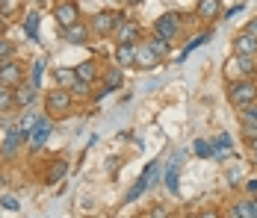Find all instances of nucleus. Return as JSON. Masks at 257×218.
<instances>
[{
  "mask_svg": "<svg viewBox=\"0 0 257 218\" xmlns=\"http://www.w3.org/2000/svg\"><path fill=\"white\" fill-rule=\"evenodd\" d=\"M71 89H65V86H59V89H51L48 97H45V109H48V115L51 118H62V115H68V109H71Z\"/></svg>",
  "mask_w": 257,
  "mask_h": 218,
  "instance_id": "obj_1",
  "label": "nucleus"
},
{
  "mask_svg": "<svg viewBox=\"0 0 257 218\" xmlns=\"http://www.w3.org/2000/svg\"><path fill=\"white\" fill-rule=\"evenodd\" d=\"M233 106H245V103H254L257 100V80L251 77H242V80H233L231 89H228Z\"/></svg>",
  "mask_w": 257,
  "mask_h": 218,
  "instance_id": "obj_2",
  "label": "nucleus"
},
{
  "mask_svg": "<svg viewBox=\"0 0 257 218\" xmlns=\"http://www.w3.org/2000/svg\"><path fill=\"white\" fill-rule=\"evenodd\" d=\"M254 56H242V53H233L231 59H228V65H225V74H228V80H239V77H251L254 74Z\"/></svg>",
  "mask_w": 257,
  "mask_h": 218,
  "instance_id": "obj_3",
  "label": "nucleus"
},
{
  "mask_svg": "<svg viewBox=\"0 0 257 218\" xmlns=\"http://www.w3.org/2000/svg\"><path fill=\"white\" fill-rule=\"evenodd\" d=\"M127 15L124 12H98L95 18H92V30L98 33V36H109V33H115V27L121 24Z\"/></svg>",
  "mask_w": 257,
  "mask_h": 218,
  "instance_id": "obj_4",
  "label": "nucleus"
},
{
  "mask_svg": "<svg viewBox=\"0 0 257 218\" xmlns=\"http://www.w3.org/2000/svg\"><path fill=\"white\" fill-rule=\"evenodd\" d=\"M53 121L56 118H51V115H45V118H39V124L30 130V147L33 150H42V145L51 139V133H53Z\"/></svg>",
  "mask_w": 257,
  "mask_h": 218,
  "instance_id": "obj_5",
  "label": "nucleus"
},
{
  "mask_svg": "<svg viewBox=\"0 0 257 218\" xmlns=\"http://www.w3.org/2000/svg\"><path fill=\"white\" fill-rule=\"evenodd\" d=\"M178 30H180V18L175 15V12H163V15L157 18V24H154V33L163 36L166 42H172V39L178 36Z\"/></svg>",
  "mask_w": 257,
  "mask_h": 218,
  "instance_id": "obj_6",
  "label": "nucleus"
},
{
  "mask_svg": "<svg viewBox=\"0 0 257 218\" xmlns=\"http://www.w3.org/2000/svg\"><path fill=\"white\" fill-rule=\"evenodd\" d=\"M53 18H56V24L59 27H71L80 21V9L74 0H62L56 9H53Z\"/></svg>",
  "mask_w": 257,
  "mask_h": 218,
  "instance_id": "obj_7",
  "label": "nucleus"
},
{
  "mask_svg": "<svg viewBox=\"0 0 257 218\" xmlns=\"http://www.w3.org/2000/svg\"><path fill=\"white\" fill-rule=\"evenodd\" d=\"M0 83L9 86V89L21 86V83H24V77H21V65L12 62V59H3V62H0Z\"/></svg>",
  "mask_w": 257,
  "mask_h": 218,
  "instance_id": "obj_8",
  "label": "nucleus"
},
{
  "mask_svg": "<svg viewBox=\"0 0 257 218\" xmlns=\"http://www.w3.org/2000/svg\"><path fill=\"white\" fill-rule=\"evenodd\" d=\"M30 142V133L27 130H9V136H6V142H3V159H15V153H18V147Z\"/></svg>",
  "mask_w": 257,
  "mask_h": 218,
  "instance_id": "obj_9",
  "label": "nucleus"
},
{
  "mask_svg": "<svg viewBox=\"0 0 257 218\" xmlns=\"http://www.w3.org/2000/svg\"><path fill=\"white\" fill-rule=\"evenodd\" d=\"M180 165H183V150H178L175 156H172V162H169V168L163 171V180H166V189L172 194H178V177H180Z\"/></svg>",
  "mask_w": 257,
  "mask_h": 218,
  "instance_id": "obj_10",
  "label": "nucleus"
},
{
  "mask_svg": "<svg viewBox=\"0 0 257 218\" xmlns=\"http://www.w3.org/2000/svg\"><path fill=\"white\" fill-rule=\"evenodd\" d=\"M157 65H160V56H157L148 45H139V42H136V68H142V71H154Z\"/></svg>",
  "mask_w": 257,
  "mask_h": 218,
  "instance_id": "obj_11",
  "label": "nucleus"
},
{
  "mask_svg": "<svg viewBox=\"0 0 257 218\" xmlns=\"http://www.w3.org/2000/svg\"><path fill=\"white\" fill-rule=\"evenodd\" d=\"M233 53H242V56H257V39L251 33H236L233 36Z\"/></svg>",
  "mask_w": 257,
  "mask_h": 218,
  "instance_id": "obj_12",
  "label": "nucleus"
},
{
  "mask_svg": "<svg viewBox=\"0 0 257 218\" xmlns=\"http://www.w3.org/2000/svg\"><path fill=\"white\" fill-rule=\"evenodd\" d=\"M139 36H142V30H139L136 21H130V18H124L121 24L115 27V42H130V45H136Z\"/></svg>",
  "mask_w": 257,
  "mask_h": 218,
  "instance_id": "obj_13",
  "label": "nucleus"
},
{
  "mask_svg": "<svg viewBox=\"0 0 257 218\" xmlns=\"http://www.w3.org/2000/svg\"><path fill=\"white\" fill-rule=\"evenodd\" d=\"M233 153V139L228 133H219L216 142H210V156H219V159H228Z\"/></svg>",
  "mask_w": 257,
  "mask_h": 218,
  "instance_id": "obj_14",
  "label": "nucleus"
},
{
  "mask_svg": "<svg viewBox=\"0 0 257 218\" xmlns=\"http://www.w3.org/2000/svg\"><path fill=\"white\" fill-rule=\"evenodd\" d=\"M115 62H118L121 68L136 65V45H130V42H118V45H115Z\"/></svg>",
  "mask_w": 257,
  "mask_h": 218,
  "instance_id": "obj_15",
  "label": "nucleus"
},
{
  "mask_svg": "<svg viewBox=\"0 0 257 218\" xmlns=\"http://www.w3.org/2000/svg\"><path fill=\"white\" fill-rule=\"evenodd\" d=\"M62 39L71 42V45H86L89 42V27H83L80 21L71 27H62Z\"/></svg>",
  "mask_w": 257,
  "mask_h": 218,
  "instance_id": "obj_16",
  "label": "nucleus"
},
{
  "mask_svg": "<svg viewBox=\"0 0 257 218\" xmlns=\"http://www.w3.org/2000/svg\"><path fill=\"white\" fill-rule=\"evenodd\" d=\"M195 15H198L201 21H213V18L222 15V3H219V0H198Z\"/></svg>",
  "mask_w": 257,
  "mask_h": 218,
  "instance_id": "obj_17",
  "label": "nucleus"
},
{
  "mask_svg": "<svg viewBox=\"0 0 257 218\" xmlns=\"http://www.w3.org/2000/svg\"><path fill=\"white\" fill-rule=\"evenodd\" d=\"M39 95V89L33 86V83H21V86H15V103L18 106H30L33 100Z\"/></svg>",
  "mask_w": 257,
  "mask_h": 218,
  "instance_id": "obj_18",
  "label": "nucleus"
},
{
  "mask_svg": "<svg viewBox=\"0 0 257 218\" xmlns=\"http://www.w3.org/2000/svg\"><path fill=\"white\" fill-rule=\"evenodd\" d=\"M233 218H257V200L254 197L236 203V206H233Z\"/></svg>",
  "mask_w": 257,
  "mask_h": 218,
  "instance_id": "obj_19",
  "label": "nucleus"
},
{
  "mask_svg": "<svg viewBox=\"0 0 257 218\" xmlns=\"http://www.w3.org/2000/svg\"><path fill=\"white\" fill-rule=\"evenodd\" d=\"M53 77H56V83H59V86L71 89V86H74V80H77V68H56Z\"/></svg>",
  "mask_w": 257,
  "mask_h": 218,
  "instance_id": "obj_20",
  "label": "nucleus"
},
{
  "mask_svg": "<svg viewBox=\"0 0 257 218\" xmlns=\"http://www.w3.org/2000/svg\"><path fill=\"white\" fill-rule=\"evenodd\" d=\"M103 83H106V86H112V89H118V86L124 83V77H121V65H118V62L106 68V74H103Z\"/></svg>",
  "mask_w": 257,
  "mask_h": 218,
  "instance_id": "obj_21",
  "label": "nucleus"
},
{
  "mask_svg": "<svg viewBox=\"0 0 257 218\" xmlns=\"http://www.w3.org/2000/svg\"><path fill=\"white\" fill-rule=\"evenodd\" d=\"M65 174H68V159H56V162H53V168L48 171V183H59Z\"/></svg>",
  "mask_w": 257,
  "mask_h": 218,
  "instance_id": "obj_22",
  "label": "nucleus"
},
{
  "mask_svg": "<svg viewBox=\"0 0 257 218\" xmlns=\"http://www.w3.org/2000/svg\"><path fill=\"white\" fill-rule=\"evenodd\" d=\"M24 33L33 39V42H39V12H30L24 18Z\"/></svg>",
  "mask_w": 257,
  "mask_h": 218,
  "instance_id": "obj_23",
  "label": "nucleus"
},
{
  "mask_svg": "<svg viewBox=\"0 0 257 218\" xmlns=\"http://www.w3.org/2000/svg\"><path fill=\"white\" fill-rule=\"evenodd\" d=\"M145 45H148V48L154 50L157 56H160V59H163V56H166V53H169V42H166V39H163V36H151V39H148V42H145Z\"/></svg>",
  "mask_w": 257,
  "mask_h": 218,
  "instance_id": "obj_24",
  "label": "nucleus"
},
{
  "mask_svg": "<svg viewBox=\"0 0 257 218\" xmlns=\"http://www.w3.org/2000/svg\"><path fill=\"white\" fill-rule=\"evenodd\" d=\"M45 65H48V56H42V59H36V62H33V77H30V83H33L36 89H42V74H45Z\"/></svg>",
  "mask_w": 257,
  "mask_h": 218,
  "instance_id": "obj_25",
  "label": "nucleus"
},
{
  "mask_svg": "<svg viewBox=\"0 0 257 218\" xmlns=\"http://www.w3.org/2000/svg\"><path fill=\"white\" fill-rule=\"evenodd\" d=\"M207 39H210L207 33H201V36H195V39H192V42H189V45H186V48H183V50L178 53V62H183V59H186V56H189V53H192L195 48H201V45H204Z\"/></svg>",
  "mask_w": 257,
  "mask_h": 218,
  "instance_id": "obj_26",
  "label": "nucleus"
},
{
  "mask_svg": "<svg viewBox=\"0 0 257 218\" xmlns=\"http://www.w3.org/2000/svg\"><path fill=\"white\" fill-rule=\"evenodd\" d=\"M77 77H80V80H89V83H92V80L98 77L95 62H92V59H89V62H80V65H77Z\"/></svg>",
  "mask_w": 257,
  "mask_h": 218,
  "instance_id": "obj_27",
  "label": "nucleus"
},
{
  "mask_svg": "<svg viewBox=\"0 0 257 218\" xmlns=\"http://www.w3.org/2000/svg\"><path fill=\"white\" fill-rule=\"evenodd\" d=\"M148 186H151V183H148L145 177H139V180H136V186H133V189L127 192V197H124V203H133V200H136V197H139L142 192H148Z\"/></svg>",
  "mask_w": 257,
  "mask_h": 218,
  "instance_id": "obj_28",
  "label": "nucleus"
},
{
  "mask_svg": "<svg viewBox=\"0 0 257 218\" xmlns=\"http://www.w3.org/2000/svg\"><path fill=\"white\" fill-rule=\"evenodd\" d=\"M239 121H242V124H257V100H254V103H245V106H242Z\"/></svg>",
  "mask_w": 257,
  "mask_h": 218,
  "instance_id": "obj_29",
  "label": "nucleus"
},
{
  "mask_svg": "<svg viewBox=\"0 0 257 218\" xmlns=\"http://www.w3.org/2000/svg\"><path fill=\"white\" fill-rule=\"evenodd\" d=\"M12 103H15V92H12L9 86H3V83H0V112H3V109H9Z\"/></svg>",
  "mask_w": 257,
  "mask_h": 218,
  "instance_id": "obj_30",
  "label": "nucleus"
},
{
  "mask_svg": "<svg viewBox=\"0 0 257 218\" xmlns=\"http://www.w3.org/2000/svg\"><path fill=\"white\" fill-rule=\"evenodd\" d=\"M89 89H92V83L89 80H74V86H71V95H77V97H89Z\"/></svg>",
  "mask_w": 257,
  "mask_h": 218,
  "instance_id": "obj_31",
  "label": "nucleus"
},
{
  "mask_svg": "<svg viewBox=\"0 0 257 218\" xmlns=\"http://www.w3.org/2000/svg\"><path fill=\"white\" fill-rule=\"evenodd\" d=\"M18 6H21V0H0V15L3 18L12 15V12H18Z\"/></svg>",
  "mask_w": 257,
  "mask_h": 218,
  "instance_id": "obj_32",
  "label": "nucleus"
},
{
  "mask_svg": "<svg viewBox=\"0 0 257 218\" xmlns=\"http://www.w3.org/2000/svg\"><path fill=\"white\" fill-rule=\"evenodd\" d=\"M36 124H39V115H33V112H30V115H27L24 121H21V130H27V133H30V130H33Z\"/></svg>",
  "mask_w": 257,
  "mask_h": 218,
  "instance_id": "obj_33",
  "label": "nucleus"
},
{
  "mask_svg": "<svg viewBox=\"0 0 257 218\" xmlns=\"http://www.w3.org/2000/svg\"><path fill=\"white\" fill-rule=\"evenodd\" d=\"M195 153H198V156H210V142L198 139V142H195Z\"/></svg>",
  "mask_w": 257,
  "mask_h": 218,
  "instance_id": "obj_34",
  "label": "nucleus"
},
{
  "mask_svg": "<svg viewBox=\"0 0 257 218\" xmlns=\"http://www.w3.org/2000/svg\"><path fill=\"white\" fill-rule=\"evenodd\" d=\"M0 203H3V206H6L9 212H18V209H21V206H18V200H15V197H9V194H6V197H3Z\"/></svg>",
  "mask_w": 257,
  "mask_h": 218,
  "instance_id": "obj_35",
  "label": "nucleus"
},
{
  "mask_svg": "<svg viewBox=\"0 0 257 218\" xmlns=\"http://www.w3.org/2000/svg\"><path fill=\"white\" fill-rule=\"evenodd\" d=\"M245 192H248V197H257V177L245 180Z\"/></svg>",
  "mask_w": 257,
  "mask_h": 218,
  "instance_id": "obj_36",
  "label": "nucleus"
},
{
  "mask_svg": "<svg viewBox=\"0 0 257 218\" xmlns=\"http://www.w3.org/2000/svg\"><path fill=\"white\" fill-rule=\"evenodd\" d=\"M9 53H12V45H9L6 39H0V62H3V59H9Z\"/></svg>",
  "mask_w": 257,
  "mask_h": 218,
  "instance_id": "obj_37",
  "label": "nucleus"
},
{
  "mask_svg": "<svg viewBox=\"0 0 257 218\" xmlns=\"http://www.w3.org/2000/svg\"><path fill=\"white\" fill-rule=\"evenodd\" d=\"M245 33H251V36L257 39V18H251V21L245 24Z\"/></svg>",
  "mask_w": 257,
  "mask_h": 218,
  "instance_id": "obj_38",
  "label": "nucleus"
},
{
  "mask_svg": "<svg viewBox=\"0 0 257 218\" xmlns=\"http://www.w3.org/2000/svg\"><path fill=\"white\" fill-rule=\"evenodd\" d=\"M239 177H242V171H239V168H233L231 174H228V180H231V183H236V180H239Z\"/></svg>",
  "mask_w": 257,
  "mask_h": 218,
  "instance_id": "obj_39",
  "label": "nucleus"
},
{
  "mask_svg": "<svg viewBox=\"0 0 257 218\" xmlns=\"http://www.w3.org/2000/svg\"><path fill=\"white\" fill-rule=\"evenodd\" d=\"M248 147H251V153H257V136L251 139V142H248Z\"/></svg>",
  "mask_w": 257,
  "mask_h": 218,
  "instance_id": "obj_40",
  "label": "nucleus"
},
{
  "mask_svg": "<svg viewBox=\"0 0 257 218\" xmlns=\"http://www.w3.org/2000/svg\"><path fill=\"white\" fill-rule=\"evenodd\" d=\"M3 27H6V21H3V15H0V33H3Z\"/></svg>",
  "mask_w": 257,
  "mask_h": 218,
  "instance_id": "obj_41",
  "label": "nucleus"
},
{
  "mask_svg": "<svg viewBox=\"0 0 257 218\" xmlns=\"http://www.w3.org/2000/svg\"><path fill=\"white\" fill-rule=\"evenodd\" d=\"M36 3H39V6H42V3H45V0H36Z\"/></svg>",
  "mask_w": 257,
  "mask_h": 218,
  "instance_id": "obj_42",
  "label": "nucleus"
},
{
  "mask_svg": "<svg viewBox=\"0 0 257 218\" xmlns=\"http://www.w3.org/2000/svg\"><path fill=\"white\" fill-rule=\"evenodd\" d=\"M127 3H139V0H127Z\"/></svg>",
  "mask_w": 257,
  "mask_h": 218,
  "instance_id": "obj_43",
  "label": "nucleus"
},
{
  "mask_svg": "<svg viewBox=\"0 0 257 218\" xmlns=\"http://www.w3.org/2000/svg\"><path fill=\"white\" fill-rule=\"evenodd\" d=\"M254 165H257V153H254Z\"/></svg>",
  "mask_w": 257,
  "mask_h": 218,
  "instance_id": "obj_44",
  "label": "nucleus"
},
{
  "mask_svg": "<svg viewBox=\"0 0 257 218\" xmlns=\"http://www.w3.org/2000/svg\"><path fill=\"white\" fill-rule=\"evenodd\" d=\"M254 200H257V197H254Z\"/></svg>",
  "mask_w": 257,
  "mask_h": 218,
  "instance_id": "obj_45",
  "label": "nucleus"
}]
</instances>
